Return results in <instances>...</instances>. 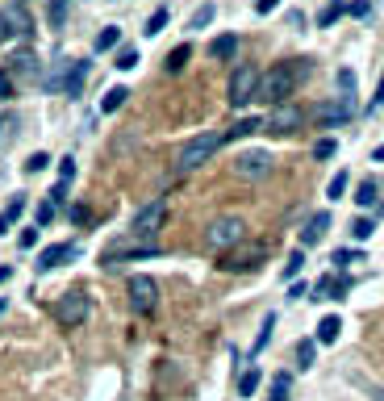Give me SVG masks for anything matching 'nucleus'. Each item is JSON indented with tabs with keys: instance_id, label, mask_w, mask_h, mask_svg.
Listing matches in <instances>:
<instances>
[{
	"instance_id": "f257e3e1",
	"label": "nucleus",
	"mask_w": 384,
	"mask_h": 401,
	"mask_svg": "<svg viewBox=\"0 0 384 401\" xmlns=\"http://www.w3.org/2000/svg\"><path fill=\"white\" fill-rule=\"evenodd\" d=\"M301 76H309V63H276L267 76H259L255 96L271 100V105H284V100L293 96V88H297V80H301Z\"/></svg>"
},
{
	"instance_id": "f03ea898",
	"label": "nucleus",
	"mask_w": 384,
	"mask_h": 401,
	"mask_svg": "<svg viewBox=\"0 0 384 401\" xmlns=\"http://www.w3.org/2000/svg\"><path fill=\"white\" fill-rule=\"evenodd\" d=\"M159 255V242L155 238H142V234H126L122 242H113L100 255V264L104 268H117V260H155Z\"/></svg>"
},
{
	"instance_id": "7ed1b4c3",
	"label": "nucleus",
	"mask_w": 384,
	"mask_h": 401,
	"mask_svg": "<svg viewBox=\"0 0 384 401\" xmlns=\"http://www.w3.org/2000/svg\"><path fill=\"white\" fill-rule=\"evenodd\" d=\"M222 142H226V134H217V130L196 134V138L180 150V155H176V168H180V172H196L201 163H209V159L217 155V146H222Z\"/></svg>"
},
{
	"instance_id": "20e7f679",
	"label": "nucleus",
	"mask_w": 384,
	"mask_h": 401,
	"mask_svg": "<svg viewBox=\"0 0 384 401\" xmlns=\"http://www.w3.org/2000/svg\"><path fill=\"white\" fill-rule=\"evenodd\" d=\"M54 322L67 326V330L84 326V322H88V293H80V288L63 293L59 301H54Z\"/></svg>"
},
{
	"instance_id": "39448f33",
	"label": "nucleus",
	"mask_w": 384,
	"mask_h": 401,
	"mask_svg": "<svg viewBox=\"0 0 384 401\" xmlns=\"http://www.w3.org/2000/svg\"><path fill=\"white\" fill-rule=\"evenodd\" d=\"M267 260V242H238L230 251H222V268L226 272H251Z\"/></svg>"
},
{
	"instance_id": "423d86ee",
	"label": "nucleus",
	"mask_w": 384,
	"mask_h": 401,
	"mask_svg": "<svg viewBox=\"0 0 384 401\" xmlns=\"http://www.w3.org/2000/svg\"><path fill=\"white\" fill-rule=\"evenodd\" d=\"M242 234H247L242 218L226 214V218H217V222H213V226L205 230V242H209L213 251H230V247H238V242H242Z\"/></svg>"
},
{
	"instance_id": "0eeeda50",
	"label": "nucleus",
	"mask_w": 384,
	"mask_h": 401,
	"mask_svg": "<svg viewBox=\"0 0 384 401\" xmlns=\"http://www.w3.org/2000/svg\"><path fill=\"white\" fill-rule=\"evenodd\" d=\"M255 88H259V71L242 63V67L230 76V105H234V109L251 105V100H255Z\"/></svg>"
},
{
	"instance_id": "6e6552de",
	"label": "nucleus",
	"mask_w": 384,
	"mask_h": 401,
	"mask_svg": "<svg viewBox=\"0 0 384 401\" xmlns=\"http://www.w3.org/2000/svg\"><path fill=\"white\" fill-rule=\"evenodd\" d=\"M163 218H168V205L155 196L150 205H142L138 214H134V226H130V234H142V238H155V230L163 226Z\"/></svg>"
},
{
	"instance_id": "1a4fd4ad",
	"label": "nucleus",
	"mask_w": 384,
	"mask_h": 401,
	"mask_svg": "<svg viewBox=\"0 0 384 401\" xmlns=\"http://www.w3.org/2000/svg\"><path fill=\"white\" fill-rule=\"evenodd\" d=\"M155 301H159L155 280H150V276H130V310H134V314H150Z\"/></svg>"
},
{
	"instance_id": "9d476101",
	"label": "nucleus",
	"mask_w": 384,
	"mask_h": 401,
	"mask_svg": "<svg viewBox=\"0 0 384 401\" xmlns=\"http://www.w3.org/2000/svg\"><path fill=\"white\" fill-rule=\"evenodd\" d=\"M234 172H238L242 180H263V176L271 172V155H267V150H247V155L234 159Z\"/></svg>"
},
{
	"instance_id": "9b49d317",
	"label": "nucleus",
	"mask_w": 384,
	"mask_h": 401,
	"mask_svg": "<svg viewBox=\"0 0 384 401\" xmlns=\"http://www.w3.org/2000/svg\"><path fill=\"white\" fill-rule=\"evenodd\" d=\"M305 117H301V109H293V105H276L271 109V117L263 122L267 130H276V134H289V130H297Z\"/></svg>"
},
{
	"instance_id": "f8f14e48",
	"label": "nucleus",
	"mask_w": 384,
	"mask_h": 401,
	"mask_svg": "<svg viewBox=\"0 0 384 401\" xmlns=\"http://www.w3.org/2000/svg\"><path fill=\"white\" fill-rule=\"evenodd\" d=\"M76 255V247L71 242H54V247H46L42 255H38V272H50V268H63L67 260Z\"/></svg>"
},
{
	"instance_id": "ddd939ff",
	"label": "nucleus",
	"mask_w": 384,
	"mask_h": 401,
	"mask_svg": "<svg viewBox=\"0 0 384 401\" xmlns=\"http://www.w3.org/2000/svg\"><path fill=\"white\" fill-rule=\"evenodd\" d=\"M330 230V214H313L309 218V226L301 230V247H313V242H321V234Z\"/></svg>"
},
{
	"instance_id": "4468645a",
	"label": "nucleus",
	"mask_w": 384,
	"mask_h": 401,
	"mask_svg": "<svg viewBox=\"0 0 384 401\" xmlns=\"http://www.w3.org/2000/svg\"><path fill=\"white\" fill-rule=\"evenodd\" d=\"M351 117V100H343V105H321L317 109V122L321 126H343Z\"/></svg>"
},
{
	"instance_id": "2eb2a0df",
	"label": "nucleus",
	"mask_w": 384,
	"mask_h": 401,
	"mask_svg": "<svg viewBox=\"0 0 384 401\" xmlns=\"http://www.w3.org/2000/svg\"><path fill=\"white\" fill-rule=\"evenodd\" d=\"M126 100H130V88H126V84H117V88H109V92H104L100 109H104V113H117V109L126 105Z\"/></svg>"
},
{
	"instance_id": "dca6fc26",
	"label": "nucleus",
	"mask_w": 384,
	"mask_h": 401,
	"mask_svg": "<svg viewBox=\"0 0 384 401\" xmlns=\"http://www.w3.org/2000/svg\"><path fill=\"white\" fill-rule=\"evenodd\" d=\"M234 50H238V38H234V34H222V38H213L209 55H213V59H234Z\"/></svg>"
},
{
	"instance_id": "f3484780",
	"label": "nucleus",
	"mask_w": 384,
	"mask_h": 401,
	"mask_svg": "<svg viewBox=\"0 0 384 401\" xmlns=\"http://www.w3.org/2000/svg\"><path fill=\"white\" fill-rule=\"evenodd\" d=\"M21 214H25V196H13V200H9V209L0 214V234H9V226L21 222Z\"/></svg>"
},
{
	"instance_id": "a211bd4d",
	"label": "nucleus",
	"mask_w": 384,
	"mask_h": 401,
	"mask_svg": "<svg viewBox=\"0 0 384 401\" xmlns=\"http://www.w3.org/2000/svg\"><path fill=\"white\" fill-rule=\"evenodd\" d=\"M84 76H88V59H84V63H76V67H71V76L63 80L67 96H80V92H84Z\"/></svg>"
},
{
	"instance_id": "6ab92c4d",
	"label": "nucleus",
	"mask_w": 384,
	"mask_h": 401,
	"mask_svg": "<svg viewBox=\"0 0 384 401\" xmlns=\"http://www.w3.org/2000/svg\"><path fill=\"white\" fill-rule=\"evenodd\" d=\"M188 59H192V46L184 42V46H176L172 55H168V63H163V67H168V71L176 76V71H184V63H188Z\"/></svg>"
},
{
	"instance_id": "aec40b11",
	"label": "nucleus",
	"mask_w": 384,
	"mask_h": 401,
	"mask_svg": "<svg viewBox=\"0 0 384 401\" xmlns=\"http://www.w3.org/2000/svg\"><path fill=\"white\" fill-rule=\"evenodd\" d=\"M339 330H343V322H339L335 314H330V318H321V322H317V343H335Z\"/></svg>"
},
{
	"instance_id": "412c9836",
	"label": "nucleus",
	"mask_w": 384,
	"mask_h": 401,
	"mask_svg": "<svg viewBox=\"0 0 384 401\" xmlns=\"http://www.w3.org/2000/svg\"><path fill=\"white\" fill-rule=\"evenodd\" d=\"M271 330H276V314H267V318H263V326H259V334H255V347H251V356H259V351L271 343Z\"/></svg>"
},
{
	"instance_id": "4be33fe9",
	"label": "nucleus",
	"mask_w": 384,
	"mask_h": 401,
	"mask_svg": "<svg viewBox=\"0 0 384 401\" xmlns=\"http://www.w3.org/2000/svg\"><path fill=\"white\" fill-rule=\"evenodd\" d=\"M289 389H293V376L289 372H276V376H271V397L267 401H289Z\"/></svg>"
},
{
	"instance_id": "5701e85b",
	"label": "nucleus",
	"mask_w": 384,
	"mask_h": 401,
	"mask_svg": "<svg viewBox=\"0 0 384 401\" xmlns=\"http://www.w3.org/2000/svg\"><path fill=\"white\" fill-rule=\"evenodd\" d=\"M259 368H247L242 376H238V397H255V389H259Z\"/></svg>"
},
{
	"instance_id": "b1692460",
	"label": "nucleus",
	"mask_w": 384,
	"mask_h": 401,
	"mask_svg": "<svg viewBox=\"0 0 384 401\" xmlns=\"http://www.w3.org/2000/svg\"><path fill=\"white\" fill-rule=\"evenodd\" d=\"M376 196H380V188H376V180H363L359 188H355V205H376Z\"/></svg>"
},
{
	"instance_id": "393cba45",
	"label": "nucleus",
	"mask_w": 384,
	"mask_h": 401,
	"mask_svg": "<svg viewBox=\"0 0 384 401\" xmlns=\"http://www.w3.org/2000/svg\"><path fill=\"white\" fill-rule=\"evenodd\" d=\"M168 21H172V13H168V9H155V13L146 17V30H142V34H146V38H155V34H163V25H168Z\"/></svg>"
},
{
	"instance_id": "a878e982",
	"label": "nucleus",
	"mask_w": 384,
	"mask_h": 401,
	"mask_svg": "<svg viewBox=\"0 0 384 401\" xmlns=\"http://www.w3.org/2000/svg\"><path fill=\"white\" fill-rule=\"evenodd\" d=\"M117 42H122V30H117V25H104V30L96 34V50H113Z\"/></svg>"
},
{
	"instance_id": "bb28decb",
	"label": "nucleus",
	"mask_w": 384,
	"mask_h": 401,
	"mask_svg": "<svg viewBox=\"0 0 384 401\" xmlns=\"http://www.w3.org/2000/svg\"><path fill=\"white\" fill-rule=\"evenodd\" d=\"M313 356H317V343H313V339H301V343H297V364H301V368H313Z\"/></svg>"
},
{
	"instance_id": "cd10ccee",
	"label": "nucleus",
	"mask_w": 384,
	"mask_h": 401,
	"mask_svg": "<svg viewBox=\"0 0 384 401\" xmlns=\"http://www.w3.org/2000/svg\"><path fill=\"white\" fill-rule=\"evenodd\" d=\"M213 17H217V5H201V9L192 13V21H188V30H205V25H209Z\"/></svg>"
},
{
	"instance_id": "c85d7f7f",
	"label": "nucleus",
	"mask_w": 384,
	"mask_h": 401,
	"mask_svg": "<svg viewBox=\"0 0 384 401\" xmlns=\"http://www.w3.org/2000/svg\"><path fill=\"white\" fill-rule=\"evenodd\" d=\"M46 17H50V25H54V30H63V21H67V0H50Z\"/></svg>"
},
{
	"instance_id": "c756f323",
	"label": "nucleus",
	"mask_w": 384,
	"mask_h": 401,
	"mask_svg": "<svg viewBox=\"0 0 384 401\" xmlns=\"http://www.w3.org/2000/svg\"><path fill=\"white\" fill-rule=\"evenodd\" d=\"M255 130H263V122H259V117H247V122H238L226 138H247V134H255Z\"/></svg>"
},
{
	"instance_id": "7c9ffc66",
	"label": "nucleus",
	"mask_w": 384,
	"mask_h": 401,
	"mask_svg": "<svg viewBox=\"0 0 384 401\" xmlns=\"http://www.w3.org/2000/svg\"><path fill=\"white\" fill-rule=\"evenodd\" d=\"M301 268H305V251H293V255H289V264H284V280L301 276Z\"/></svg>"
},
{
	"instance_id": "2f4dec72",
	"label": "nucleus",
	"mask_w": 384,
	"mask_h": 401,
	"mask_svg": "<svg viewBox=\"0 0 384 401\" xmlns=\"http://www.w3.org/2000/svg\"><path fill=\"white\" fill-rule=\"evenodd\" d=\"M343 13H347V9L339 5V0H335V5H326V9H321V17H317V25H335V21H339Z\"/></svg>"
},
{
	"instance_id": "473e14b6",
	"label": "nucleus",
	"mask_w": 384,
	"mask_h": 401,
	"mask_svg": "<svg viewBox=\"0 0 384 401\" xmlns=\"http://www.w3.org/2000/svg\"><path fill=\"white\" fill-rule=\"evenodd\" d=\"M134 67H138V50H134V46H126L122 55H117V71H134Z\"/></svg>"
},
{
	"instance_id": "72a5a7b5",
	"label": "nucleus",
	"mask_w": 384,
	"mask_h": 401,
	"mask_svg": "<svg viewBox=\"0 0 384 401\" xmlns=\"http://www.w3.org/2000/svg\"><path fill=\"white\" fill-rule=\"evenodd\" d=\"M347 184H351V176H347V172H339V176H335V180H330V188H326V192H330V196H335V200H339V196H343V192H347Z\"/></svg>"
},
{
	"instance_id": "f704fd0d",
	"label": "nucleus",
	"mask_w": 384,
	"mask_h": 401,
	"mask_svg": "<svg viewBox=\"0 0 384 401\" xmlns=\"http://www.w3.org/2000/svg\"><path fill=\"white\" fill-rule=\"evenodd\" d=\"M335 150H339V142H335V138H321V142L313 146V155H317V159H330Z\"/></svg>"
},
{
	"instance_id": "c9c22d12",
	"label": "nucleus",
	"mask_w": 384,
	"mask_h": 401,
	"mask_svg": "<svg viewBox=\"0 0 384 401\" xmlns=\"http://www.w3.org/2000/svg\"><path fill=\"white\" fill-rule=\"evenodd\" d=\"M46 163H50V155H42V150H38V155L25 159V172H46Z\"/></svg>"
},
{
	"instance_id": "e433bc0d",
	"label": "nucleus",
	"mask_w": 384,
	"mask_h": 401,
	"mask_svg": "<svg viewBox=\"0 0 384 401\" xmlns=\"http://www.w3.org/2000/svg\"><path fill=\"white\" fill-rule=\"evenodd\" d=\"M372 230H376V226H372L368 218H359V222L351 226V234H355V238H372Z\"/></svg>"
},
{
	"instance_id": "4c0bfd02",
	"label": "nucleus",
	"mask_w": 384,
	"mask_h": 401,
	"mask_svg": "<svg viewBox=\"0 0 384 401\" xmlns=\"http://www.w3.org/2000/svg\"><path fill=\"white\" fill-rule=\"evenodd\" d=\"M54 222V205H50V200H46V205L38 209V226H50Z\"/></svg>"
},
{
	"instance_id": "58836bf2",
	"label": "nucleus",
	"mask_w": 384,
	"mask_h": 401,
	"mask_svg": "<svg viewBox=\"0 0 384 401\" xmlns=\"http://www.w3.org/2000/svg\"><path fill=\"white\" fill-rule=\"evenodd\" d=\"M339 84H343V92H347L343 100H351V88H355V76H351V71H339Z\"/></svg>"
},
{
	"instance_id": "ea45409f",
	"label": "nucleus",
	"mask_w": 384,
	"mask_h": 401,
	"mask_svg": "<svg viewBox=\"0 0 384 401\" xmlns=\"http://www.w3.org/2000/svg\"><path fill=\"white\" fill-rule=\"evenodd\" d=\"M59 176H63V180H71V176H76V159H71V155H67V159H59Z\"/></svg>"
},
{
	"instance_id": "a19ab883",
	"label": "nucleus",
	"mask_w": 384,
	"mask_h": 401,
	"mask_svg": "<svg viewBox=\"0 0 384 401\" xmlns=\"http://www.w3.org/2000/svg\"><path fill=\"white\" fill-rule=\"evenodd\" d=\"M17 242H21V251H30V247H38V230H21V238H17Z\"/></svg>"
},
{
	"instance_id": "79ce46f5",
	"label": "nucleus",
	"mask_w": 384,
	"mask_h": 401,
	"mask_svg": "<svg viewBox=\"0 0 384 401\" xmlns=\"http://www.w3.org/2000/svg\"><path fill=\"white\" fill-rule=\"evenodd\" d=\"M347 13H351V17H368V13H372V5H368V0H355V5H351Z\"/></svg>"
},
{
	"instance_id": "37998d69",
	"label": "nucleus",
	"mask_w": 384,
	"mask_h": 401,
	"mask_svg": "<svg viewBox=\"0 0 384 401\" xmlns=\"http://www.w3.org/2000/svg\"><path fill=\"white\" fill-rule=\"evenodd\" d=\"M0 96H13V80H9L5 67H0Z\"/></svg>"
},
{
	"instance_id": "c03bdc74",
	"label": "nucleus",
	"mask_w": 384,
	"mask_h": 401,
	"mask_svg": "<svg viewBox=\"0 0 384 401\" xmlns=\"http://www.w3.org/2000/svg\"><path fill=\"white\" fill-rule=\"evenodd\" d=\"M13 67H17V71H34V55H17Z\"/></svg>"
},
{
	"instance_id": "a18cd8bd",
	"label": "nucleus",
	"mask_w": 384,
	"mask_h": 401,
	"mask_svg": "<svg viewBox=\"0 0 384 401\" xmlns=\"http://www.w3.org/2000/svg\"><path fill=\"white\" fill-rule=\"evenodd\" d=\"M335 264H359V255H355V251H339Z\"/></svg>"
},
{
	"instance_id": "49530a36",
	"label": "nucleus",
	"mask_w": 384,
	"mask_h": 401,
	"mask_svg": "<svg viewBox=\"0 0 384 401\" xmlns=\"http://www.w3.org/2000/svg\"><path fill=\"white\" fill-rule=\"evenodd\" d=\"M276 5H280V0H255V13H271Z\"/></svg>"
},
{
	"instance_id": "de8ad7c7",
	"label": "nucleus",
	"mask_w": 384,
	"mask_h": 401,
	"mask_svg": "<svg viewBox=\"0 0 384 401\" xmlns=\"http://www.w3.org/2000/svg\"><path fill=\"white\" fill-rule=\"evenodd\" d=\"M380 105H384V80L376 84V96H372V109H380Z\"/></svg>"
},
{
	"instance_id": "09e8293b",
	"label": "nucleus",
	"mask_w": 384,
	"mask_h": 401,
	"mask_svg": "<svg viewBox=\"0 0 384 401\" xmlns=\"http://www.w3.org/2000/svg\"><path fill=\"white\" fill-rule=\"evenodd\" d=\"M13 38V30H9V21H5V13H0V42H9Z\"/></svg>"
},
{
	"instance_id": "8fccbe9b",
	"label": "nucleus",
	"mask_w": 384,
	"mask_h": 401,
	"mask_svg": "<svg viewBox=\"0 0 384 401\" xmlns=\"http://www.w3.org/2000/svg\"><path fill=\"white\" fill-rule=\"evenodd\" d=\"M9 276H13V268H0V284H9Z\"/></svg>"
},
{
	"instance_id": "3c124183",
	"label": "nucleus",
	"mask_w": 384,
	"mask_h": 401,
	"mask_svg": "<svg viewBox=\"0 0 384 401\" xmlns=\"http://www.w3.org/2000/svg\"><path fill=\"white\" fill-rule=\"evenodd\" d=\"M0 314H5V301H0Z\"/></svg>"
}]
</instances>
